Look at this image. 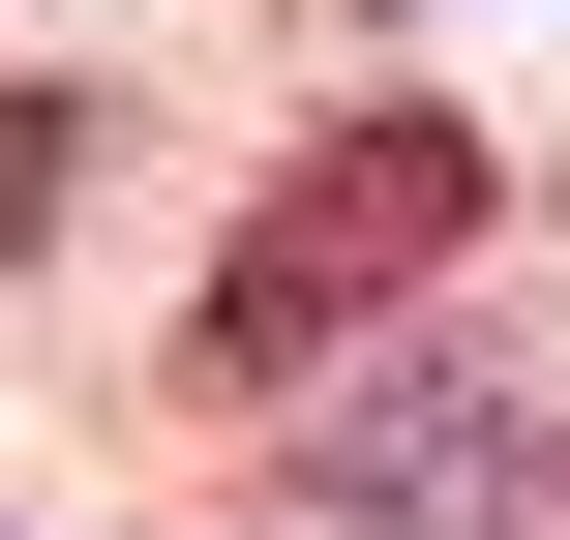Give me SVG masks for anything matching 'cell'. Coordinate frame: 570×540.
<instances>
[{"label":"cell","mask_w":570,"mask_h":540,"mask_svg":"<svg viewBox=\"0 0 570 540\" xmlns=\"http://www.w3.org/2000/svg\"><path fill=\"white\" fill-rule=\"evenodd\" d=\"M481 240V120H421V90H361L331 150H271V210L210 240V301H180V391H301V361H361L421 271Z\"/></svg>","instance_id":"obj_1"},{"label":"cell","mask_w":570,"mask_h":540,"mask_svg":"<svg viewBox=\"0 0 570 540\" xmlns=\"http://www.w3.org/2000/svg\"><path fill=\"white\" fill-rule=\"evenodd\" d=\"M301 511L331 540H570V361H331Z\"/></svg>","instance_id":"obj_2"},{"label":"cell","mask_w":570,"mask_h":540,"mask_svg":"<svg viewBox=\"0 0 570 540\" xmlns=\"http://www.w3.org/2000/svg\"><path fill=\"white\" fill-rule=\"evenodd\" d=\"M60 180H90V90H0V271L60 240Z\"/></svg>","instance_id":"obj_3"}]
</instances>
